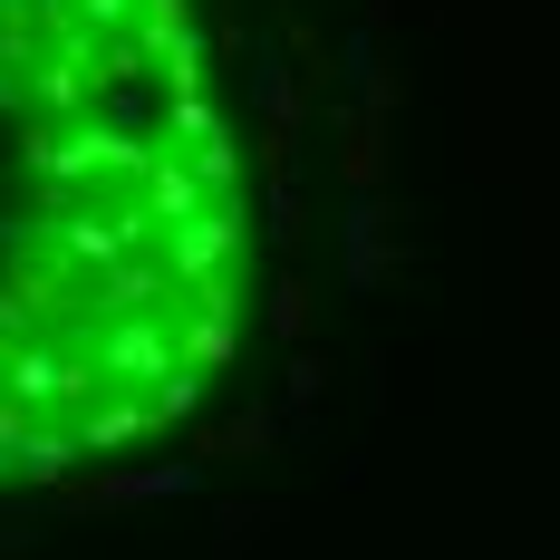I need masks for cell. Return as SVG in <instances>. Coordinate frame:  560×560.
Segmentation results:
<instances>
[{
	"mask_svg": "<svg viewBox=\"0 0 560 560\" xmlns=\"http://www.w3.org/2000/svg\"><path fill=\"white\" fill-rule=\"evenodd\" d=\"M232 300L242 184L184 0H0V474L194 416Z\"/></svg>",
	"mask_w": 560,
	"mask_h": 560,
	"instance_id": "6da1fadb",
	"label": "cell"
}]
</instances>
